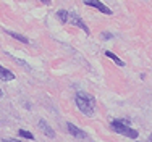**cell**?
Returning <instances> with one entry per match:
<instances>
[{
	"instance_id": "1",
	"label": "cell",
	"mask_w": 152,
	"mask_h": 142,
	"mask_svg": "<svg viewBox=\"0 0 152 142\" xmlns=\"http://www.w3.org/2000/svg\"><path fill=\"white\" fill-rule=\"evenodd\" d=\"M76 105H78V108L84 115L91 116L94 113V105H96V102H94V99L91 95H88V94L78 92L76 94Z\"/></svg>"
},
{
	"instance_id": "2",
	"label": "cell",
	"mask_w": 152,
	"mask_h": 142,
	"mask_svg": "<svg viewBox=\"0 0 152 142\" xmlns=\"http://www.w3.org/2000/svg\"><path fill=\"white\" fill-rule=\"evenodd\" d=\"M129 119H117V121L112 123V128H113L115 133L121 134V136H126V137H131V139H136L137 137V131L129 128Z\"/></svg>"
},
{
	"instance_id": "3",
	"label": "cell",
	"mask_w": 152,
	"mask_h": 142,
	"mask_svg": "<svg viewBox=\"0 0 152 142\" xmlns=\"http://www.w3.org/2000/svg\"><path fill=\"white\" fill-rule=\"evenodd\" d=\"M84 3L88 7H94V8H97L99 12L105 13V15H112V10L108 8V7H105L102 2H99V0H84Z\"/></svg>"
},
{
	"instance_id": "4",
	"label": "cell",
	"mask_w": 152,
	"mask_h": 142,
	"mask_svg": "<svg viewBox=\"0 0 152 142\" xmlns=\"http://www.w3.org/2000/svg\"><path fill=\"white\" fill-rule=\"evenodd\" d=\"M70 18H71V21H73L75 24H78L79 28H83V31H84L86 34H89V28L86 26V23H84V21H83L81 18L78 16V15H76V13H71V15H70Z\"/></svg>"
},
{
	"instance_id": "5",
	"label": "cell",
	"mask_w": 152,
	"mask_h": 142,
	"mask_svg": "<svg viewBox=\"0 0 152 142\" xmlns=\"http://www.w3.org/2000/svg\"><path fill=\"white\" fill-rule=\"evenodd\" d=\"M68 129H70V133L73 134V136L79 137V139H86V137H88V134H86L84 131H81L79 128H76L75 125H71V123H68Z\"/></svg>"
},
{
	"instance_id": "6",
	"label": "cell",
	"mask_w": 152,
	"mask_h": 142,
	"mask_svg": "<svg viewBox=\"0 0 152 142\" xmlns=\"http://www.w3.org/2000/svg\"><path fill=\"white\" fill-rule=\"evenodd\" d=\"M39 128L42 129V133H44L45 136H49V137H55V133H53V129L50 128L49 125H47L44 119H41V121H39Z\"/></svg>"
},
{
	"instance_id": "7",
	"label": "cell",
	"mask_w": 152,
	"mask_h": 142,
	"mask_svg": "<svg viewBox=\"0 0 152 142\" xmlns=\"http://www.w3.org/2000/svg\"><path fill=\"white\" fill-rule=\"evenodd\" d=\"M0 79H3V81H12V79H15V74L12 71L5 70L3 66H0Z\"/></svg>"
},
{
	"instance_id": "8",
	"label": "cell",
	"mask_w": 152,
	"mask_h": 142,
	"mask_svg": "<svg viewBox=\"0 0 152 142\" xmlns=\"http://www.w3.org/2000/svg\"><path fill=\"white\" fill-rule=\"evenodd\" d=\"M5 32H7V34H10V36H12V37H15L16 41H20V42H24V44H28V42H29V41H28L26 37H24V36L18 34V32H12V31H8V29H5Z\"/></svg>"
},
{
	"instance_id": "9",
	"label": "cell",
	"mask_w": 152,
	"mask_h": 142,
	"mask_svg": "<svg viewBox=\"0 0 152 142\" xmlns=\"http://www.w3.org/2000/svg\"><path fill=\"white\" fill-rule=\"evenodd\" d=\"M105 55H107L108 58H112V60H113L115 63L118 65V66H125V63H123V61H121V60H120V58H118L117 55H115V53H112V52H108V50H107V52H105Z\"/></svg>"
},
{
	"instance_id": "10",
	"label": "cell",
	"mask_w": 152,
	"mask_h": 142,
	"mask_svg": "<svg viewBox=\"0 0 152 142\" xmlns=\"http://www.w3.org/2000/svg\"><path fill=\"white\" fill-rule=\"evenodd\" d=\"M57 16H58L60 21H63V23H65V21L68 20V12H66V10H58V12H57Z\"/></svg>"
},
{
	"instance_id": "11",
	"label": "cell",
	"mask_w": 152,
	"mask_h": 142,
	"mask_svg": "<svg viewBox=\"0 0 152 142\" xmlns=\"http://www.w3.org/2000/svg\"><path fill=\"white\" fill-rule=\"evenodd\" d=\"M20 136L21 137H26V139H34V136H32L29 131H26V129H20Z\"/></svg>"
},
{
	"instance_id": "12",
	"label": "cell",
	"mask_w": 152,
	"mask_h": 142,
	"mask_svg": "<svg viewBox=\"0 0 152 142\" xmlns=\"http://www.w3.org/2000/svg\"><path fill=\"white\" fill-rule=\"evenodd\" d=\"M3 142H21V141H18V139H3Z\"/></svg>"
},
{
	"instance_id": "13",
	"label": "cell",
	"mask_w": 152,
	"mask_h": 142,
	"mask_svg": "<svg viewBox=\"0 0 152 142\" xmlns=\"http://www.w3.org/2000/svg\"><path fill=\"white\" fill-rule=\"evenodd\" d=\"M102 37H105V39H110V37H112V34H108V32H105V34H102Z\"/></svg>"
},
{
	"instance_id": "14",
	"label": "cell",
	"mask_w": 152,
	"mask_h": 142,
	"mask_svg": "<svg viewBox=\"0 0 152 142\" xmlns=\"http://www.w3.org/2000/svg\"><path fill=\"white\" fill-rule=\"evenodd\" d=\"M149 142H152V134H151V137H149Z\"/></svg>"
},
{
	"instance_id": "15",
	"label": "cell",
	"mask_w": 152,
	"mask_h": 142,
	"mask_svg": "<svg viewBox=\"0 0 152 142\" xmlns=\"http://www.w3.org/2000/svg\"><path fill=\"white\" fill-rule=\"evenodd\" d=\"M0 97H2V90H0Z\"/></svg>"
}]
</instances>
